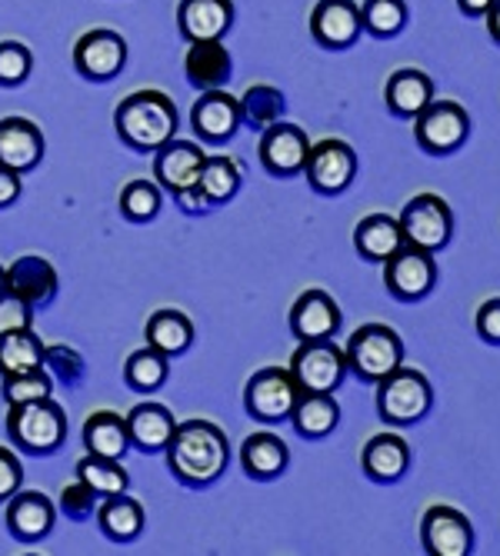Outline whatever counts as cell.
<instances>
[{"label":"cell","mask_w":500,"mask_h":556,"mask_svg":"<svg viewBox=\"0 0 500 556\" xmlns=\"http://www.w3.org/2000/svg\"><path fill=\"white\" fill-rule=\"evenodd\" d=\"M364 24H361V8L354 0H317V8L311 11V37L321 47L343 50L350 43H358Z\"/></svg>","instance_id":"obj_18"},{"label":"cell","mask_w":500,"mask_h":556,"mask_svg":"<svg viewBox=\"0 0 500 556\" xmlns=\"http://www.w3.org/2000/svg\"><path fill=\"white\" fill-rule=\"evenodd\" d=\"M0 393H4L8 407H17V403L54 396V380H50V374L43 367L24 370V374H8V377H0Z\"/></svg>","instance_id":"obj_40"},{"label":"cell","mask_w":500,"mask_h":556,"mask_svg":"<svg viewBox=\"0 0 500 556\" xmlns=\"http://www.w3.org/2000/svg\"><path fill=\"white\" fill-rule=\"evenodd\" d=\"M458 8H461L467 17H484V14L493 8V0H458Z\"/></svg>","instance_id":"obj_48"},{"label":"cell","mask_w":500,"mask_h":556,"mask_svg":"<svg viewBox=\"0 0 500 556\" xmlns=\"http://www.w3.org/2000/svg\"><path fill=\"white\" fill-rule=\"evenodd\" d=\"M8 437L30 457H47L67 440V414L54 396L8 407Z\"/></svg>","instance_id":"obj_3"},{"label":"cell","mask_w":500,"mask_h":556,"mask_svg":"<svg viewBox=\"0 0 500 556\" xmlns=\"http://www.w3.org/2000/svg\"><path fill=\"white\" fill-rule=\"evenodd\" d=\"M154 177H158V187L167 190V193H177V190H187L197 184L200 177V167H204V157L208 150L193 143V140H167L164 147L154 150Z\"/></svg>","instance_id":"obj_17"},{"label":"cell","mask_w":500,"mask_h":556,"mask_svg":"<svg viewBox=\"0 0 500 556\" xmlns=\"http://www.w3.org/2000/svg\"><path fill=\"white\" fill-rule=\"evenodd\" d=\"M297 396H300V387L290 377V370L264 367V370H258L254 377L247 380L243 407H247L250 417L261 420V424H284V420H290Z\"/></svg>","instance_id":"obj_9"},{"label":"cell","mask_w":500,"mask_h":556,"mask_svg":"<svg viewBox=\"0 0 500 556\" xmlns=\"http://www.w3.org/2000/svg\"><path fill=\"white\" fill-rule=\"evenodd\" d=\"M58 287H61V277H58L54 264L43 257L27 254L8 267V290L17 293L21 300H27L34 311L47 307V303L58 296Z\"/></svg>","instance_id":"obj_22"},{"label":"cell","mask_w":500,"mask_h":556,"mask_svg":"<svg viewBox=\"0 0 500 556\" xmlns=\"http://www.w3.org/2000/svg\"><path fill=\"white\" fill-rule=\"evenodd\" d=\"M421 543L430 556H467L474 549V527L454 507H430L421 520Z\"/></svg>","instance_id":"obj_15"},{"label":"cell","mask_w":500,"mask_h":556,"mask_svg":"<svg viewBox=\"0 0 500 556\" xmlns=\"http://www.w3.org/2000/svg\"><path fill=\"white\" fill-rule=\"evenodd\" d=\"M240 127L247 124L250 130H264L280 121L284 114V93L267 84H254L240 100Z\"/></svg>","instance_id":"obj_37"},{"label":"cell","mask_w":500,"mask_h":556,"mask_svg":"<svg viewBox=\"0 0 500 556\" xmlns=\"http://www.w3.org/2000/svg\"><path fill=\"white\" fill-rule=\"evenodd\" d=\"M0 290H8V267H0Z\"/></svg>","instance_id":"obj_50"},{"label":"cell","mask_w":500,"mask_h":556,"mask_svg":"<svg viewBox=\"0 0 500 556\" xmlns=\"http://www.w3.org/2000/svg\"><path fill=\"white\" fill-rule=\"evenodd\" d=\"M354 247L358 254L371 264H384L390 261L400 247H404V233H400L397 217L390 214H371L354 227Z\"/></svg>","instance_id":"obj_30"},{"label":"cell","mask_w":500,"mask_h":556,"mask_svg":"<svg viewBox=\"0 0 500 556\" xmlns=\"http://www.w3.org/2000/svg\"><path fill=\"white\" fill-rule=\"evenodd\" d=\"M190 127L200 143L221 147L240 130V104L224 87L204 90L190 108Z\"/></svg>","instance_id":"obj_13"},{"label":"cell","mask_w":500,"mask_h":556,"mask_svg":"<svg viewBox=\"0 0 500 556\" xmlns=\"http://www.w3.org/2000/svg\"><path fill=\"white\" fill-rule=\"evenodd\" d=\"M361 467L374 483H397L411 467V446L397 433H377L364 443Z\"/></svg>","instance_id":"obj_23"},{"label":"cell","mask_w":500,"mask_h":556,"mask_svg":"<svg viewBox=\"0 0 500 556\" xmlns=\"http://www.w3.org/2000/svg\"><path fill=\"white\" fill-rule=\"evenodd\" d=\"M43 161V134L27 117L0 121V164L14 174H30Z\"/></svg>","instance_id":"obj_20"},{"label":"cell","mask_w":500,"mask_h":556,"mask_svg":"<svg viewBox=\"0 0 500 556\" xmlns=\"http://www.w3.org/2000/svg\"><path fill=\"white\" fill-rule=\"evenodd\" d=\"M164 453H167V470L184 486H211L214 480L224 477V470L230 464L227 433L211 420L177 424Z\"/></svg>","instance_id":"obj_1"},{"label":"cell","mask_w":500,"mask_h":556,"mask_svg":"<svg viewBox=\"0 0 500 556\" xmlns=\"http://www.w3.org/2000/svg\"><path fill=\"white\" fill-rule=\"evenodd\" d=\"M143 523H147V514L143 507L127 496V493H117V496H104L97 507V527L108 540L114 543H130L143 533Z\"/></svg>","instance_id":"obj_29"},{"label":"cell","mask_w":500,"mask_h":556,"mask_svg":"<svg viewBox=\"0 0 500 556\" xmlns=\"http://www.w3.org/2000/svg\"><path fill=\"white\" fill-rule=\"evenodd\" d=\"M171 377V357H164L154 346H140L134 350L127 364H124V383L137 393H154L167 383Z\"/></svg>","instance_id":"obj_36"},{"label":"cell","mask_w":500,"mask_h":556,"mask_svg":"<svg viewBox=\"0 0 500 556\" xmlns=\"http://www.w3.org/2000/svg\"><path fill=\"white\" fill-rule=\"evenodd\" d=\"M384 100H387V111L393 117L414 121L434 100V80L424 71H414V67L393 71L387 87H384Z\"/></svg>","instance_id":"obj_25"},{"label":"cell","mask_w":500,"mask_h":556,"mask_svg":"<svg viewBox=\"0 0 500 556\" xmlns=\"http://www.w3.org/2000/svg\"><path fill=\"white\" fill-rule=\"evenodd\" d=\"M124 424H127L130 446H137L143 453H161L177 430V420L164 403H137V407L124 417Z\"/></svg>","instance_id":"obj_24"},{"label":"cell","mask_w":500,"mask_h":556,"mask_svg":"<svg viewBox=\"0 0 500 556\" xmlns=\"http://www.w3.org/2000/svg\"><path fill=\"white\" fill-rule=\"evenodd\" d=\"M287 370L300 390L334 393L340 387V380L347 377V361H343V350L330 337L327 340H300V346L290 353Z\"/></svg>","instance_id":"obj_8"},{"label":"cell","mask_w":500,"mask_h":556,"mask_svg":"<svg viewBox=\"0 0 500 556\" xmlns=\"http://www.w3.org/2000/svg\"><path fill=\"white\" fill-rule=\"evenodd\" d=\"M43 367L54 370V377L64 387H74L84 377V361H80V353L71 346H43Z\"/></svg>","instance_id":"obj_42"},{"label":"cell","mask_w":500,"mask_h":556,"mask_svg":"<svg viewBox=\"0 0 500 556\" xmlns=\"http://www.w3.org/2000/svg\"><path fill=\"white\" fill-rule=\"evenodd\" d=\"M61 514L71 520H87L90 514H97V496L77 480V483L64 486V493H61Z\"/></svg>","instance_id":"obj_44"},{"label":"cell","mask_w":500,"mask_h":556,"mask_svg":"<svg viewBox=\"0 0 500 556\" xmlns=\"http://www.w3.org/2000/svg\"><path fill=\"white\" fill-rule=\"evenodd\" d=\"M37 367H43V340L34 333V327L0 333V377Z\"/></svg>","instance_id":"obj_34"},{"label":"cell","mask_w":500,"mask_h":556,"mask_svg":"<svg viewBox=\"0 0 500 556\" xmlns=\"http://www.w3.org/2000/svg\"><path fill=\"white\" fill-rule=\"evenodd\" d=\"M340 324V307L327 290H304L290 307V330L297 340H327Z\"/></svg>","instance_id":"obj_19"},{"label":"cell","mask_w":500,"mask_h":556,"mask_svg":"<svg viewBox=\"0 0 500 556\" xmlns=\"http://www.w3.org/2000/svg\"><path fill=\"white\" fill-rule=\"evenodd\" d=\"M197 190L204 193L211 211L230 204L240 190V167L224 154H208L204 167H200V177H197Z\"/></svg>","instance_id":"obj_33"},{"label":"cell","mask_w":500,"mask_h":556,"mask_svg":"<svg viewBox=\"0 0 500 556\" xmlns=\"http://www.w3.org/2000/svg\"><path fill=\"white\" fill-rule=\"evenodd\" d=\"M471 134V114L454 104V100H430V104L414 117V140L424 154L443 157L467 140Z\"/></svg>","instance_id":"obj_7"},{"label":"cell","mask_w":500,"mask_h":556,"mask_svg":"<svg viewBox=\"0 0 500 556\" xmlns=\"http://www.w3.org/2000/svg\"><path fill=\"white\" fill-rule=\"evenodd\" d=\"M487 30L493 37V43H500V0H493V8L487 11Z\"/></svg>","instance_id":"obj_49"},{"label":"cell","mask_w":500,"mask_h":556,"mask_svg":"<svg viewBox=\"0 0 500 556\" xmlns=\"http://www.w3.org/2000/svg\"><path fill=\"white\" fill-rule=\"evenodd\" d=\"M34 327V307L11 290H0V333Z\"/></svg>","instance_id":"obj_43"},{"label":"cell","mask_w":500,"mask_h":556,"mask_svg":"<svg viewBox=\"0 0 500 556\" xmlns=\"http://www.w3.org/2000/svg\"><path fill=\"white\" fill-rule=\"evenodd\" d=\"M290 424H293L297 437H304V440H324L327 433H334L340 424V407H337L334 393L300 390L293 410H290Z\"/></svg>","instance_id":"obj_27"},{"label":"cell","mask_w":500,"mask_h":556,"mask_svg":"<svg viewBox=\"0 0 500 556\" xmlns=\"http://www.w3.org/2000/svg\"><path fill=\"white\" fill-rule=\"evenodd\" d=\"M143 337H147V346L161 350L164 357H180V353H187L193 343V324L180 311H158L147 320Z\"/></svg>","instance_id":"obj_32"},{"label":"cell","mask_w":500,"mask_h":556,"mask_svg":"<svg viewBox=\"0 0 500 556\" xmlns=\"http://www.w3.org/2000/svg\"><path fill=\"white\" fill-rule=\"evenodd\" d=\"M34 71V54L17 43V40H4L0 43V87H21Z\"/></svg>","instance_id":"obj_41"},{"label":"cell","mask_w":500,"mask_h":556,"mask_svg":"<svg viewBox=\"0 0 500 556\" xmlns=\"http://www.w3.org/2000/svg\"><path fill=\"white\" fill-rule=\"evenodd\" d=\"M187 80L200 90H214L224 87L234 74V61L227 54V47L221 40H197L190 43L187 58H184Z\"/></svg>","instance_id":"obj_26"},{"label":"cell","mask_w":500,"mask_h":556,"mask_svg":"<svg viewBox=\"0 0 500 556\" xmlns=\"http://www.w3.org/2000/svg\"><path fill=\"white\" fill-rule=\"evenodd\" d=\"M384 283H387L390 296L404 300V303L424 300L437 283L434 254H427V250H421V247L404 243L390 261H384Z\"/></svg>","instance_id":"obj_11"},{"label":"cell","mask_w":500,"mask_h":556,"mask_svg":"<svg viewBox=\"0 0 500 556\" xmlns=\"http://www.w3.org/2000/svg\"><path fill=\"white\" fill-rule=\"evenodd\" d=\"M84 446H87V453H93V457L124 460V453L130 450V437H127L124 417H117L111 410L90 414L87 424H84Z\"/></svg>","instance_id":"obj_31"},{"label":"cell","mask_w":500,"mask_h":556,"mask_svg":"<svg viewBox=\"0 0 500 556\" xmlns=\"http://www.w3.org/2000/svg\"><path fill=\"white\" fill-rule=\"evenodd\" d=\"M127 64V40L117 30L97 27L74 43V67L87 80H114Z\"/></svg>","instance_id":"obj_12"},{"label":"cell","mask_w":500,"mask_h":556,"mask_svg":"<svg viewBox=\"0 0 500 556\" xmlns=\"http://www.w3.org/2000/svg\"><path fill=\"white\" fill-rule=\"evenodd\" d=\"M258 154H261V164H264L267 174L293 177V174H304V164H308V154H311V140L297 124L277 121V124L264 127Z\"/></svg>","instance_id":"obj_14"},{"label":"cell","mask_w":500,"mask_h":556,"mask_svg":"<svg viewBox=\"0 0 500 556\" xmlns=\"http://www.w3.org/2000/svg\"><path fill=\"white\" fill-rule=\"evenodd\" d=\"M164 207V190L158 180H130L121 190V214L130 224H150Z\"/></svg>","instance_id":"obj_38"},{"label":"cell","mask_w":500,"mask_h":556,"mask_svg":"<svg viewBox=\"0 0 500 556\" xmlns=\"http://www.w3.org/2000/svg\"><path fill=\"white\" fill-rule=\"evenodd\" d=\"M177 127L180 121L174 100L161 90H134L121 100L114 114V130L121 143L137 150V154H150V150L174 140Z\"/></svg>","instance_id":"obj_2"},{"label":"cell","mask_w":500,"mask_h":556,"mask_svg":"<svg viewBox=\"0 0 500 556\" xmlns=\"http://www.w3.org/2000/svg\"><path fill=\"white\" fill-rule=\"evenodd\" d=\"M177 27L187 43L224 40V34L234 27V4L230 0H180Z\"/></svg>","instance_id":"obj_21"},{"label":"cell","mask_w":500,"mask_h":556,"mask_svg":"<svg viewBox=\"0 0 500 556\" xmlns=\"http://www.w3.org/2000/svg\"><path fill=\"white\" fill-rule=\"evenodd\" d=\"M304 174H308V184L317 193H324V197L343 193L350 184H354V177H358V154H354V147H350L347 140H337V137H327L321 143H311Z\"/></svg>","instance_id":"obj_10"},{"label":"cell","mask_w":500,"mask_h":556,"mask_svg":"<svg viewBox=\"0 0 500 556\" xmlns=\"http://www.w3.org/2000/svg\"><path fill=\"white\" fill-rule=\"evenodd\" d=\"M77 480H80L97 500L127 493V486H130V477H127V470L121 467V460L93 457V453H84V457L77 460Z\"/></svg>","instance_id":"obj_35"},{"label":"cell","mask_w":500,"mask_h":556,"mask_svg":"<svg viewBox=\"0 0 500 556\" xmlns=\"http://www.w3.org/2000/svg\"><path fill=\"white\" fill-rule=\"evenodd\" d=\"M361 24L371 37H397L408 27V4L404 0H364L361 8Z\"/></svg>","instance_id":"obj_39"},{"label":"cell","mask_w":500,"mask_h":556,"mask_svg":"<svg viewBox=\"0 0 500 556\" xmlns=\"http://www.w3.org/2000/svg\"><path fill=\"white\" fill-rule=\"evenodd\" d=\"M287 464V443L274 433H250L240 446V467L250 480H277Z\"/></svg>","instance_id":"obj_28"},{"label":"cell","mask_w":500,"mask_h":556,"mask_svg":"<svg viewBox=\"0 0 500 556\" xmlns=\"http://www.w3.org/2000/svg\"><path fill=\"white\" fill-rule=\"evenodd\" d=\"M477 333L484 343H500V296L480 303V311H477Z\"/></svg>","instance_id":"obj_46"},{"label":"cell","mask_w":500,"mask_h":556,"mask_svg":"<svg viewBox=\"0 0 500 556\" xmlns=\"http://www.w3.org/2000/svg\"><path fill=\"white\" fill-rule=\"evenodd\" d=\"M347 370L364 383H377L404 364V340L387 324H364L343 346Z\"/></svg>","instance_id":"obj_4"},{"label":"cell","mask_w":500,"mask_h":556,"mask_svg":"<svg viewBox=\"0 0 500 556\" xmlns=\"http://www.w3.org/2000/svg\"><path fill=\"white\" fill-rule=\"evenodd\" d=\"M400 233H404V243L421 247L427 254H437L450 243V233H454V214H450L447 200L437 193H417L408 200V207L397 217Z\"/></svg>","instance_id":"obj_6"},{"label":"cell","mask_w":500,"mask_h":556,"mask_svg":"<svg viewBox=\"0 0 500 556\" xmlns=\"http://www.w3.org/2000/svg\"><path fill=\"white\" fill-rule=\"evenodd\" d=\"M4 523L17 543H40L58 523V507H54V500L40 490H17L8 500Z\"/></svg>","instance_id":"obj_16"},{"label":"cell","mask_w":500,"mask_h":556,"mask_svg":"<svg viewBox=\"0 0 500 556\" xmlns=\"http://www.w3.org/2000/svg\"><path fill=\"white\" fill-rule=\"evenodd\" d=\"M434 407V390L430 380L421 370H411L400 364L393 374L377 380V414L380 420L393 427H411L421 424Z\"/></svg>","instance_id":"obj_5"},{"label":"cell","mask_w":500,"mask_h":556,"mask_svg":"<svg viewBox=\"0 0 500 556\" xmlns=\"http://www.w3.org/2000/svg\"><path fill=\"white\" fill-rule=\"evenodd\" d=\"M24 486V464L11 446H0V503H8Z\"/></svg>","instance_id":"obj_45"},{"label":"cell","mask_w":500,"mask_h":556,"mask_svg":"<svg viewBox=\"0 0 500 556\" xmlns=\"http://www.w3.org/2000/svg\"><path fill=\"white\" fill-rule=\"evenodd\" d=\"M21 174L8 170L4 164H0V211L4 207H14L17 200H21Z\"/></svg>","instance_id":"obj_47"}]
</instances>
